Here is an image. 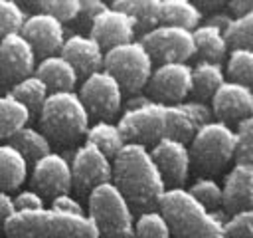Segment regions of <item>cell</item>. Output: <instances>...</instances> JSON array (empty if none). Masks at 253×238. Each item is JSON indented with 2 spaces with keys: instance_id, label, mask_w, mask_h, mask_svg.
<instances>
[{
  "instance_id": "cell-1",
  "label": "cell",
  "mask_w": 253,
  "mask_h": 238,
  "mask_svg": "<svg viewBox=\"0 0 253 238\" xmlns=\"http://www.w3.org/2000/svg\"><path fill=\"white\" fill-rule=\"evenodd\" d=\"M211 109L208 103L182 101V103H156L146 101L136 107H126L119 119V129L126 143L154 145L162 139H176L190 143L196 131L211 121Z\"/></svg>"
},
{
  "instance_id": "cell-2",
  "label": "cell",
  "mask_w": 253,
  "mask_h": 238,
  "mask_svg": "<svg viewBox=\"0 0 253 238\" xmlns=\"http://www.w3.org/2000/svg\"><path fill=\"white\" fill-rule=\"evenodd\" d=\"M111 182L136 214L158 210L160 200L168 190L150 157V149L136 143H125L113 159Z\"/></svg>"
},
{
  "instance_id": "cell-3",
  "label": "cell",
  "mask_w": 253,
  "mask_h": 238,
  "mask_svg": "<svg viewBox=\"0 0 253 238\" xmlns=\"http://www.w3.org/2000/svg\"><path fill=\"white\" fill-rule=\"evenodd\" d=\"M4 234L8 238H97V228L87 214H65L43 206L14 212L4 226Z\"/></svg>"
},
{
  "instance_id": "cell-4",
  "label": "cell",
  "mask_w": 253,
  "mask_h": 238,
  "mask_svg": "<svg viewBox=\"0 0 253 238\" xmlns=\"http://www.w3.org/2000/svg\"><path fill=\"white\" fill-rule=\"evenodd\" d=\"M42 133L59 147L75 145L89 129V113L77 91H53L40 109Z\"/></svg>"
},
{
  "instance_id": "cell-5",
  "label": "cell",
  "mask_w": 253,
  "mask_h": 238,
  "mask_svg": "<svg viewBox=\"0 0 253 238\" xmlns=\"http://www.w3.org/2000/svg\"><path fill=\"white\" fill-rule=\"evenodd\" d=\"M158 210L166 216L172 238H227L223 222L200 206L186 188H168Z\"/></svg>"
},
{
  "instance_id": "cell-6",
  "label": "cell",
  "mask_w": 253,
  "mask_h": 238,
  "mask_svg": "<svg viewBox=\"0 0 253 238\" xmlns=\"http://www.w3.org/2000/svg\"><path fill=\"white\" fill-rule=\"evenodd\" d=\"M111 6L132 16L140 34L156 26H182L194 30L202 22L198 4L190 0H115Z\"/></svg>"
},
{
  "instance_id": "cell-7",
  "label": "cell",
  "mask_w": 253,
  "mask_h": 238,
  "mask_svg": "<svg viewBox=\"0 0 253 238\" xmlns=\"http://www.w3.org/2000/svg\"><path fill=\"white\" fill-rule=\"evenodd\" d=\"M190 165L200 175L219 173L235 157V131L221 121L204 123L190 141Z\"/></svg>"
},
{
  "instance_id": "cell-8",
  "label": "cell",
  "mask_w": 253,
  "mask_h": 238,
  "mask_svg": "<svg viewBox=\"0 0 253 238\" xmlns=\"http://www.w3.org/2000/svg\"><path fill=\"white\" fill-rule=\"evenodd\" d=\"M87 198L97 238H134V212L113 182L97 186Z\"/></svg>"
},
{
  "instance_id": "cell-9",
  "label": "cell",
  "mask_w": 253,
  "mask_h": 238,
  "mask_svg": "<svg viewBox=\"0 0 253 238\" xmlns=\"http://www.w3.org/2000/svg\"><path fill=\"white\" fill-rule=\"evenodd\" d=\"M152 58L146 48L138 42H126L105 52L103 69H107L126 93H136L146 87V81L152 73Z\"/></svg>"
},
{
  "instance_id": "cell-10",
  "label": "cell",
  "mask_w": 253,
  "mask_h": 238,
  "mask_svg": "<svg viewBox=\"0 0 253 238\" xmlns=\"http://www.w3.org/2000/svg\"><path fill=\"white\" fill-rule=\"evenodd\" d=\"M138 42L146 48L152 61H156L158 65L172 61L188 63V60L196 56L194 34L192 30L182 26H156L140 34Z\"/></svg>"
},
{
  "instance_id": "cell-11",
  "label": "cell",
  "mask_w": 253,
  "mask_h": 238,
  "mask_svg": "<svg viewBox=\"0 0 253 238\" xmlns=\"http://www.w3.org/2000/svg\"><path fill=\"white\" fill-rule=\"evenodd\" d=\"M77 93L89 117L93 115L99 121H109L119 113L125 91L107 69H97L87 77H83Z\"/></svg>"
},
{
  "instance_id": "cell-12",
  "label": "cell",
  "mask_w": 253,
  "mask_h": 238,
  "mask_svg": "<svg viewBox=\"0 0 253 238\" xmlns=\"http://www.w3.org/2000/svg\"><path fill=\"white\" fill-rule=\"evenodd\" d=\"M71 165V188L79 196H89L97 186L113 180V161L91 143L75 149Z\"/></svg>"
},
{
  "instance_id": "cell-13",
  "label": "cell",
  "mask_w": 253,
  "mask_h": 238,
  "mask_svg": "<svg viewBox=\"0 0 253 238\" xmlns=\"http://www.w3.org/2000/svg\"><path fill=\"white\" fill-rule=\"evenodd\" d=\"M192 91V65L184 61L160 63L152 67L146 93L156 103H182Z\"/></svg>"
},
{
  "instance_id": "cell-14",
  "label": "cell",
  "mask_w": 253,
  "mask_h": 238,
  "mask_svg": "<svg viewBox=\"0 0 253 238\" xmlns=\"http://www.w3.org/2000/svg\"><path fill=\"white\" fill-rule=\"evenodd\" d=\"M150 157L166 184V188H184L190 175V151L188 145L176 139H162L152 145Z\"/></svg>"
},
{
  "instance_id": "cell-15",
  "label": "cell",
  "mask_w": 253,
  "mask_h": 238,
  "mask_svg": "<svg viewBox=\"0 0 253 238\" xmlns=\"http://www.w3.org/2000/svg\"><path fill=\"white\" fill-rule=\"evenodd\" d=\"M210 109L215 121H221L229 127L237 125L253 115V89L225 79L221 87L213 93Z\"/></svg>"
},
{
  "instance_id": "cell-16",
  "label": "cell",
  "mask_w": 253,
  "mask_h": 238,
  "mask_svg": "<svg viewBox=\"0 0 253 238\" xmlns=\"http://www.w3.org/2000/svg\"><path fill=\"white\" fill-rule=\"evenodd\" d=\"M36 71V52L18 32L0 40V81L16 83Z\"/></svg>"
},
{
  "instance_id": "cell-17",
  "label": "cell",
  "mask_w": 253,
  "mask_h": 238,
  "mask_svg": "<svg viewBox=\"0 0 253 238\" xmlns=\"http://www.w3.org/2000/svg\"><path fill=\"white\" fill-rule=\"evenodd\" d=\"M32 184L42 196H59L71 190V165L65 155L51 151L32 169Z\"/></svg>"
},
{
  "instance_id": "cell-18",
  "label": "cell",
  "mask_w": 253,
  "mask_h": 238,
  "mask_svg": "<svg viewBox=\"0 0 253 238\" xmlns=\"http://www.w3.org/2000/svg\"><path fill=\"white\" fill-rule=\"evenodd\" d=\"M134 34H136V22L132 20V16L113 6H107L91 22V28H89V36L97 40L105 52L115 46L132 42Z\"/></svg>"
},
{
  "instance_id": "cell-19",
  "label": "cell",
  "mask_w": 253,
  "mask_h": 238,
  "mask_svg": "<svg viewBox=\"0 0 253 238\" xmlns=\"http://www.w3.org/2000/svg\"><path fill=\"white\" fill-rule=\"evenodd\" d=\"M20 34L30 42L36 56L42 58L57 54L65 42V26L43 12H34L28 16Z\"/></svg>"
},
{
  "instance_id": "cell-20",
  "label": "cell",
  "mask_w": 253,
  "mask_h": 238,
  "mask_svg": "<svg viewBox=\"0 0 253 238\" xmlns=\"http://www.w3.org/2000/svg\"><path fill=\"white\" fill-rule=\"evenodd\" d=\"M221 192H223L221 208L227 216L253 208V165L235 161L231 171L225 175Z\"/></svg>"
},
{
  "instance_id": "cell-21",
  "label": "cell",
  "mask_w": 253,
  "mask_h": 238,
  "mask_svg": "<svg viewBox=\"0 0 253 238\" xmlns=\"http://www.w3.org/2000/svg\"><path fill=\"white\" fill-rule=\"evenodd\" d=\"M59 56H63L73 69L77 71V75L87 77L89 73L103 69V60H105V50L99 46L97 40H93L89 34L77 32L65 38Z\"/></svg>"
},
{
  "instance_id": "cell-22",
  "label": "cell",
  "mask_w": 253,
  "mask_h": 238,
  "mask_svg": "<svg viewBox=\"0 0 253 238\" xmlns=\"http://www.w3.org/2000/svg\"><path fill=\"white\" fill-rule=\"evenodd\" d=\"M49 89V93L53 91H73V87L77 85V71L73 69V65L59 54L42 58L40 63L36 65L34 71Z\"/></svg>"
},
{
  "instance_id": "cell-23",
  "label": "cell",
  "mask_w": 253,
  "mask_h": 238,
  "mask_svg": "<svg viewBox=\"0 0 253 238\" xmlns=\"http://www.w3.org/2000/svg\"><path fill=\"white\" fill-rule=\"evenodd\" d=\"M192 34H194L196 56L202 58L200 61H213V63L223 61V58L227 56V42L221 28L204 22L198 28H194Z\"/></svg>"
},
{
  "instance_id": "cell-24",
  "label": "cell",
  "mask_w": 253,
  "mask_h": 238,
  "mask_svg": "<svg viewBox=\"0 0 253 238\" xmlns=\"http://www.w3.org/2000/svg\"><path fill=\"white\" fill-rule=\"evenodd\" d=\"M225 81V69L221 63H213V61H198L192 67V95L194 101L206 103L211 101L213 93L221 87V83Z\"/></svg>"
},
{
  "instance_id": "cell-25",
  "label": "cell",
  "mask_w": 253,
  "mask_h": 238,
  "mask_svg": "<svg viewBox=\"0 0 253 238\" xmlns=\"http://www.w3.org/2000/svg\"><path fill=\"white\" fill-rule=\"evenodd\" d=\"M28 177V161L10 143H0V190L20 188Z\"/></svg>"
},
{
  "instance_id": "cell-26",
  "label": "cell",
  "mask_w": 253,
  "mask_h": 238,
  "mask_svg": "<svg viewBox=\"0 0 253 238\" xmlns=\"http://www.w3.org/2000/svg\"><path fill=\"white\" fill-rule=\"evenodd\" d=\"M6 143H10L14 149H18L22 153V157L30 163L40 161L42 157H45L47 153H51V143L49 139L42 133V129L24 125L22 129H18Z\"/></svg>"
},
{
  "instance_id": "cell-27",
  "label": "cell",
  "mask_w": 253,
  "mask_h": 238,
  "mask_svg": "<svg viewBox=\"0 0 253 238\" xmlns=\"http://www.w3.org/2000/svg\"><path fill=\"white\" fill-rule=\"evenodd\" d=\"M85 143H91L93 147H97L101 153H105L113 161L126 141L117 123L95 121V123H89V129L85 133Z\"/></svg>"
},
{
  "instance_id": "cell-28",
  "label": "cell",
  "mask_w": 253,
  "mask_h": 238,
  "mask_svg": "<svg viewBox=\"0 0 253 238\" xmlns=\"http://www.w3.org/2000/svg\"><path fill=\"white\" fill-rule=\"evenodd\" d=\"M8 95H12L16 101H20V103L28 109V113H30V117H32V115H38V113H40L43 101H45L47 95H49V89L45 87V83H43L36 73H32V75H28V77L16 81V83L10 87Z\"/></svg>"
},
{
  "instance_id": "cell-29",
  "label": "cell",
  "mask_w": 253,
  "mask_h": 238,
  "mask_svg": "<svg viewBox=\"0 0 253 238\" xmlns=\"http://www.w3.org/2000/svg\"><path fill=\"white\" fill-rule=\"evenodd\" d=\"M28 109L12 95H0V139H10L18 129L28 125Z\"/></svg>"
},
{
  "instance_id": "cell-30",
  "label": "cell",
  "mask_w": 253,
  "mask_h": 238,
  "mask_svg": "<svg viewBox=\"0 0 253 238\" xmlns=\"http://www.w3.org/2000/svg\"><path fill=\"white\" fill-rule=\"evenodd\" d=\"M227 48L237 50H253V8H249L247 12L233 16L231 22L225 26L223 30Z\"/></svg>"
},
{
  "instance_id": "cell-31",
  "label": "cell",
  "mask_w": 253,
  "mask_h": 238,
  "mask_svg": "<svg viewBox=\"0 0 253 238\" xmlns=\"http://www.w3.org/2000/svg\"><path fill=\"white\" fill-rule=\"evenodd\" d=\"M190 192V196L200 204L204 206L208 212H215L221 208V202H223V192H221V184L210 177H200L196 178L190 188H186Z\"/></svg>"
},
{
  "instance_id": "cell-32",
  "label": "cell",
  "mask_w": 253,
  "mask_h": 238,
  "mask_svg": "<svg viewBox=\"0 0 253 238\" xmlns=\"http://www.w3.org/2000/svg\"><path fill=\"white\" fill-rule=\"evenodd\" d=\"M225 73L229 81L247 85L253 89V50H231L227 54V67Z\"/></svg>"
},
{
  "instance_id": "cell-33",
  "label": "cell",
  "mask_w": 253,
  "mask_h": 238,
  "mask_svg": "<svg viewBox=\"0 0 253 238\" xmlns=\"http://www.w3.org/2000/svg\"><path fill=\"white\" fill-rule=\"evenodd\" d=\"M134 238H172L170 224L160 210H148L134 220Z\"/></svg>"
},
{
  "instance_id": "cell-34",
  "label": "cell",
  "mask_w": 253,
  "mask_h": 238,
  "mask_svg": "<svg viewBox=\"0 0 253 238\" xmlns=\"http://www.w3.org/2000/svg\"><path fill=\"white\" fill-rule=\"evenodd\" d=\"M32 4L38 8L36 12L49 14L55 20H59L61 24L73 22L79 14V8H81V0H38Z\"/></svg>"
},
{
  "instance_id": "cell-35",
  "label": "cell",
  "mask_w": 253,
  "mask_h": 238,
  "mask_svg": "<svg viewBox=\"0 0 253 238\" xmlns=\"http://www.w3.org/2000/svg\"><path fill=\"white\" fill-rule=\"evenodd\" d=\"M26 14L16 0H0V38L22 32Z\"/></svg>"
},
{
  "instance_id": "cell-36",
  "label": "cell",
  "mask_w": 253,
  "mask_h": 238,
  "mask_svg": "<svg viewBox=\"0 0 253 238\" xmlns=\"http://www.w3.org/2000/svg\"><path fill=\"white\" fill-rule=\"evenodd\" d=\"M235 131V161L253 165V115L237 123Z\"/></svg>"
},
{
  "instance_id": "cell-37",
  "label": "cell",
  "mask_w": 253,
  "mask_h": 238,
  "mask_svg": "<svg viewBox=\"0 0 253 238\" xmlns=\"http://www.w3.org/2000/svg\"><path fill=\"white\" fill-rule=\"evenodd\" d=\"M223 230L227 238H253V208L227 216Z\"/></svg>"
},
{
  "instance_id": "cell-38",
  "label": "cell",
  "mask_w": 253,
  "mask_h": 238,
  "mask_svg": "<svg viewBox=\"0 0 253 238\" xmlns=\"http://www.w3.org/2000/svg\"><path fill=\"white\" fill-rule=\"evenodd\" d=\"M14 206H16V212H28V210H40L45 206V198L34 190V188H26V190H20L16 196H14Z\"/></svg>"
},
{
  "instance_id": "cell-39",
  "label": "cell",
  "mask_w": 253,
  "mask_h": 238,
  "mask_svg": "<svg viewBox=\"0 0 253 238\" xmlns=\"http://www.w3.org/2000/svg\"><path fill=\"white\" fill-rule=\"evenodd\" d=\"M49 206H51L53 210H59V212H65V214H77V216L87 214L85 208H83V204H81V200H79L77 196H73L71 192L53 196Z\"/></svg>"
},
{
  "instance_id": "cell-40",
  "label": "cell",
  "mask_w": 253,
  "mask_h": 238,
  "mask_svg": "<svg viewBox=\"0 0 253 238\" xmlns=\"http://www.w3.org/2000/svg\"><path fill=\"white\" fill-rule=\"evenodd\" d=\"M109 4H105L103 0H81V8H79V14H77V22L81 26H87L91 28V22L107 8Z\"/></svg>"
},
{
  "instance_id": "cell-41",
  "label": "cell",
  "mask_w": 253,
  "mask_h": 238,
  "mask_svg": "<svg viewBox=\"0 0 253 238\" xmlns=\"http://www.w3.org/2000/svg\"><path fill=\"white\" fill-rule=\"evenodd\" d=\"M16 212V206H14V196L10 192H4L0 190V230H4L6 222L10 220V216Z\"/></svg>"
},
{
  "instance_id": "cell-42",
  "label": "cell",
  "mask_w": 253,
  "mask_h": 238,
  "mask_svg": "<svg viewBox=\"0 0 253 238\" xmlns=\"http://www.w3.org/2000/svg\"><path fill=\"white\" fill-rule=\"evenodd\" d=\"M0 40H2V38H0Z\"/></svg>"
}]
</instances>
